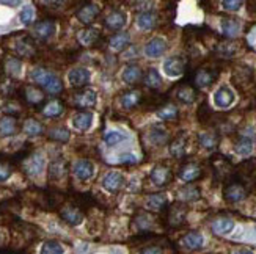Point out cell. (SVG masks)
Wrapping results in <instances>:
<instances>
[{
    "instance_id": "1",
    "label": "cell",
    "mask_w": 256,
    "mask_h": 254,
    "mask_svg": "<svg viewBox=\"0 0 256 254\" xmlns=\"http://www.w3.org/2000/svg\"><path fill=\"white\" fill-rule=\"evenodd\" d=\"M30 79L35 83H38L42 90L48 91L49 94H58L63 91V83L60 80V77L44 68L33 69L30 72Z\"/></svg>"
},
{
    "instance_id": "2",
    "label": "cell",
    "mask_w": 256,
    "mask_h": 254,
    "mask_svg": "<svg viewBox=\"0 0 256 254\" xmlns=\"http://www.w3.org/2000/svg\"><path fill=\"white\" fill-rule=\"evenodd\" d=\"M72 102L80 110L94 108L98 104V93L93 90V88H80V90L74 94Z\"/></svg>"
},
{
    "instance_id": "3",
    "label": "cell",
    "mask_w": 256,
    "mask_h": 254,
    "mask_svg": "<svg viewBox=\"0 0 256 254\" xmlns=\"http://www.w3.org/2000/svg\"><path fill=\"white\" fill-rule=\"evenodd\" d=\"M126 24H128V14H126V11H123L121 8L112 9L104 19L106 28L110 31H116V33L123 30L126 27Z\"/></svg>"
},
{
    "instance_id": "4",
    "label": "cell",
    "mask_w": 256,
    "mask_h": 254,
    "mask_svg": "<svg viewBox=\"0 0 256 254\" xmlns=\"http://www.w3.org/2000/svg\"><path fill=\"white\" fill-rule=\"evenodd\" d=\"M101 13V8L96 3H92V2H86L84 5H80L76 11V17L77 20L80 22L84 25H92L93 22L96 20V17Z\"/></svg>"
},
{
    "instance_id": "5",
    "label": "cell",
    "mask_w": 256,
    "mask_h": 254,
    "mask_svg": "<svg viewBox=\"0 0 256 254\" xmlns=\"http://www.w3.org/2000/svg\"><path fill=\"white\" fill-rule=\"evenodd\" d=\"M214 105L217 108H230L236 101V94L228 85H222L217 88V91L212 96Z\"/></svg>"
},
{
    "instance_id": "6",
    "label": "cell",
    "mask_w": 256,
    "mask_h": 254,
    "mask_svg": "<svg viewBox=\"0 0 256 254\" xmlns=\"http://www.w3.org/2000/svg\"><path fill=\"white\" fill-rule=\"evenodd\" d=\"M166 49H168V42L160 36H156L144 44L143 53L146 55L148 58H159L166 52Z\"/></svg>"
},
{
    "instance_id": "7",
    "label": "cell",
    "mask_w": 256,
    "mask_h": 254,
    "mask_svg": "<svg viewBox=\"0 0 256 254\" xmlns=\"http://www.w3.org/2000/svg\"><path fill=\"white\" fill-rule=\"evenodd\" d=\"M172 179H173V174L168 168L165 167V165H156L150 173V182L154 187H159V189L168 185Z\"/></svg>"
},
{
    "instance_id": "8",
    "label": "cell",
    "mask_w": 256,
    "mask_h": 254,
    "mask_svg": "<svg viewBox=\"0 0 256 254\" xmlns=\"http://www.w3.org/2000/svg\"><path fill=\"white\" fill-rule=\"evenodd\" d=\"M246 196H247V189L240 182H230L225 185L224 198L228 203H231V204L240 203L242 200H246Z\"/></svg>"
},
{
    "instance_id": "9",
    "label": "cell",
    "mask_w": 256,
    "mask_h": 254,
    "mask_svg": "<svg viewBox=\"0 0 256 254\" xmlns=\"http://www.w3.org/2000/svg\"><path fill=\"white\" fill-rule=\"evenodd\" d=\"M90 80H92V72L86 68H84V66H77V68H72L68 72V82L74 88H84L90 83Z\"/></svg>"
},
{
    "instance_id": "10",
    "label": "cell",
    "mask_w": 256,
    "mask_h": 254,
    "mask_svg": "<svg viewBox=\"0 0 256 254\" xmlns=\"http://www.w3.org/2000/svg\"><path fill=\"white\" fill-rule=\"evenodd\" d=\"M162 71L165 75L172 77H180L186 71V60L182 57H170L162 63Z\"/></svg>"
},
{
    "instance_id": "11",
    "label": "cell",
    "mask_w": 256,
    "mask_h": 254,
    "mask_svg": "<svg viewBox=\"0 0 256 254\" xmlns=\"http://www.w3.org/2000/svg\"><path fill=\"white\" fill-rule=\"evenodd\" d=\"M44 165H46L44 156L41 152H35L24 162V170L28 176H32V178H38V176L44 171Z\"/></svg>"
},
{
    "instance_id": "12",
    "label": "cell",
    "mask_w": 256,
    "mask_h": 254,
    "mask_svg": "<svg viewBox=\"0 0 256 254\" xmlns=\"http://www.w3.org/2000/svg\"><path fill=\"white\" fill-rule=\"evenodd\" d=\"M55 31H57V24L50 19L40 20L33 25V36L41 41H46V39L52 38Z\"/></svg>"
},
{
    "instance_id": "13",
    "label": "cell",
    "mask_w": 256,
    "mask_h": 254,
    "mask_svg": "<svg viewBox=\"0 0 256 254\" xmlns=\"http://www.w3.org/2000/svg\"><path fill=\"white\" fill-rule=\"evenodd\" d=\"M124 182H126L124 176L121 174V173H118V171H110V173H107L104 178H102V181H101L102 187H104L107 192H110V193L120 192L124 187Z\"/></svg>"
},
{
    "instance_id": "14",
    "label": "cell",
    "mask_w": 256,
    "mask_h": 254,
    "mask_svg": "<svg viewBox=\"0 0 256 254\" xmlns=\"http://www.w3.org/2000/svg\"><path fill=\"white\" fill-rule=\"evenodd\" d=\"M180 245L182 250L186 251H196V250H202L203 245H204V236L202 233H198V231H190V233H187L181 242Z\"/></svg>"
},
{
    "instance_id": "15",
    "label": "cell",
    "mask_w": 256,
    "mask_h": 254,
    "mask_svg": "<svg viewBox=\"0 0 256 254\" xmlns=\"http://www.w3.org/2000/svg\"><path fill=\"white\" fill-rule=\"evenodd\" d=\"M72 173L79 181L85 182L88 179H92L94 176V165L93 162L86 160V159H79L72 167Z\"/></svg>"
},
{
    "instance_id": "16",
    "label": "cell",
    "mask_w": 256,
    "mask_h": 254,
    "mask_svg": "<svg viewBox=\"0 0 256 254\" xmlns=\"http://www.w3.org/2000/svg\"><path fill=\"white\" fill-rule=\"evenodd\" d=\"M60 217H62L63 222H66L70 226H79L84 222L82 211L77 206H72V204L63 206L62 211H60Z\"/></svg>"
},
{
    "instance_id": "17",
    "label": "cell",
    "mask_w": 256,
    "mask_h": 254,
    "mask_svg": "<svg viewBox=\"0 0 256 254\" xmlns=\"http://www.w3.org/2000/svg\"><path fill=\"white\" fill-rule=\"evenodd\" d=\"M158 22H159V16L152 9H144L142 13H138L136 17V25L143 31L152 30L156 25H158Z\"/></svg>"
},
{
    "instance_id": "18",
    "label": "cell",
    "mask_w": 256,
    "mask_h": 254,
    "mask_svg": "<svg viewBox=\"0 0 256 254\" xmlns=\"http://www.w3.org/2000/svg\"><path fill=\"white\" fill-rule=\"evenodd\" d=\"M121 79L129 86H136L143 80V71L137 63H129L124 66L123 74H121Z\"/></svg>"
},
{
    "instance_id": "19",
    "label": "cell",
    "mask_w": 256,
    "mask_h": 254,
    "mask_svg": "<svg viewBox=\"0 0 256 254\" xmlns=\"http://www.w3.org/2000/svg\"><path fill=\"white\" fill-rule=\"evenodd\" d=\"M93 113L88 112V110H80V112H77L72 118H71V124L76 130L79 132H86L93 126Z\"/></svg>"
},
{
    "instance_id": "20",
    "label": "cell",
    "mask_w": 256,
    "mask_h": 254,
    "mask_svg": "<svg viewBox=\"0 0 256 254\" xmlns=\"http://www.w3.org/2000/svg\"><path fill=\"white\" fill-rule=\"evenodd\" d=\"M240 20L234 17H222L220 19V31L226 38H236L240 33Z\"/></svg>"
},
{
    "instance_id": "21",
    "label": "cell",
    "mask_w": 256,
    "mask_h": 254,
    "mask_svg": "<svg viewBox=\"0 0 256 254\" xmlns=\"http://www.w3.org/2000/svg\"><path fill=\"white\" fill-rule=\"evenodd\" d=\"M101 38V31L94 27H86L77 33V41L80 42V46L84 47H93L94 44Z\"/></svg>"
},
{
    "instance_id": "22",
    "label": "cell",
    "mask_w": 256,
    "mask_h": 254,
    "mask_svg": "<svg viewBox=\"0 0 256 254\" xmlns=\"http://www.w3.org/2000/svg\"><path fill=\"white\" fill-rule=\"evenodd\" d=\"M236 228V223L234 220L231 218H226V217H222V218H217L216 222L212 223V226H210V229H212V233L218 237H225V236H230L232 231H234Z\"/></svg>"
},
{
    "instance_id": "23",
    "label": "cell",
    "mask_w": 256,
    "mask_h": 254,
    "mask_svg": "<svg viewBox=\"0 0 256 254\" xmlns=\"http://www.w3.org/2000/svg\"><path fill=\"white\" fill-rule=\"evenodd\" d=\"M202 168H200V165L196 163H186L184 167L180 168V171H178V176H180V179L184 181V182H194L196 179L202 178Z\"/></svg>"
},
{
    "instance_id": "24",
    "label": "cell",
    "mask_w": 256,
    "mask_h": 254,
    "mask_svg": "<svg viewBox=\"0 0 256 254\" xmlns=\"http://www.w3.org/2000/svg\"><path fill=\"white\" fill-rule=\"evenodd\" d=\"M217 79V72H214L212 69H198L195 77H194V83L196 88H209Z\"/></svg>"
},
{
    "instance_id": "25",
    "label": "cell",
    "mask_w": 256,
    "mask_h": 254,
    "mask_svg": "<svg viewBox=\"0 0 256 254\" xmlns=\"http://www.w3.org/2000/svg\"><path fill=\"white\" fill-rule=\"evenodd\" d=\"M186 215H187V207L182 203H176L168 211V223L172 226H181L186 223Z\"/></svg>"
},
{
    "instance_id": "26",
    "label": "cell",
    "mask_w": 256,
    "mask_h": 254,
    "mask_svg": "<svg viewBox=\"0 0 256 254\" xmlns=\"http://www.w3.org/2000/svg\"><path fill=\"white\" fill-rule=\"evenodd\" d=\"M142 101H143V96L138 90H129L121 94L120 104L124 110H132V108L138 107L142 104Z\"/></svg>"
},
{
    "instance_id": "27",
    "label": "cell",
    "mask_w": 256,
    "mask_h": 254,
    "mask_svg": "<svg viewBox=\"0 0 256 254\" xmlns=\"http://www.w3.org/2000/svg\"><path fill=\"white\" fill-rule=\"evenodd\" d=\"M18 134V119L16 116L4 115L0 118V137H13Z\"/></svg>"
},
{
    "instance_id": "28",
    "label": "cell",
    "mask_w": 256,
    "mask_h": 254,
    "mask_svg": "<svg viewBox=\"0 0 256 254\" xmlns=\"http://www.w3.org/2000/svg\"><path fill=\"white\" fill-rule=\"evenodd\" d=\"M14 50L19 57H33V53H35V42L27 36L18 38L14 42Z\"/></svg>"
},
{
    "instance_id": "29",
    "label": "cell",
    "mask_w": 256,
    "mask_h": 254,
    "mask_svg": "<svg viewBox=\"0 0 256 254\" xmlns=\"http://www.w3.org/2000/svg\"><path fill=\"white\" fill-rule=\"evenodd\" d=\"M130 42V35L128 31H118L115 35H112L108 38V44H110V49L115 50V52H121L124 50Z\"/></svg>"
},
{
    "instance_id": "30",
    "label": "cell",
    "mask_w": 256,
    "mask_h": 254,
    "mask_svg": "<svg viewBox=\"0 0 256 254\" xmlns=\"http://www.w3.org/2000/svg\"><path fill=\"white\" fill-rule=\"evenodd\" d=\"M166 204H168V198H166L165 193H152L146 198V203H144L148 211H152V212L162 211Z\"/></svg>"
},
{
    "instance_id": "31",
    "label": "cell",
    "mask_w": 256,
    "mask_h": 254,
    "mask_svg": "<svg viewBox=\"0 0 256 254\" xmlns=\"http://www.w3.org/2000/svg\"><path fill=\"white\" fill-rule=\"evenodd\" d=\"M128 140H129V135L124 134V132H121V130H107L102 135V141L108 148H115V146L121 145V143H124Z\"/></svg>"
},
{
    "instance_id": "32",
    "label": "cell",
    "mask_w": 256,
    "mask_h": 254,
    "mask_svg": "<svg viewBox=\"0 0 256 254\" xmlns=\"http://www.w3.org/2000/svg\"><path fill=\"white\" fill-rule=\"evenodd\" d=\"M218 141H220V137L216 132H202V134L198 135L200 146L208 151H214L218 146Z\"/></svg>"
},
{
    "instance_id": "33",
    "label": "cell",
    "mask_w": 256,
    "mask_h": 254,
    "mask_svg": "<svg viewBox=\"0 0 256 254\" xmlns=\"http://www.w3.org/2000/svg\"><path fill=\"white\" fill-rule=\"evenodd\" d=\"M168 140V132L159 126H152L148 130V141L152 146H162Z\"/></svg>"
},
{
    "instance_id": "34",
    "label": "cell",
    "mask_w": 256,
    "mask_h": 254,
    "mask_svg": "<svg viewBox=\"0 0 256 254\" xmlns=\"http://www.w3.org/2000/svg\"><path fill=\"white\" fill-rule=\"evenodd\" d=\"M170 154L174 159H182L187 152V138L184 135L176 137L172 143H170V148H168Z\"/></svg>"
},
{
    "instance_id": "35",
    "label": "cell",
    "mask_w": 256,
    "mask_h": 254,
    "mask_svg": "<svg viewBox=\"0 0 256 254\" xmlns=\"http://www.w3.org/2000/svg\"><path fill=\"white\" fill-rule=\"evenodd\" d=\"M176 99L182 104H194L196 99V90L190 85H181L176 91Z\"/></svg>"
},
{
    "instance_id": "36",
    "label": "cell",
    "mask_w": 256,
    "mask_h": 254,
    "mask_svg": "<svg viewBox=\"0 0 256 254\" xmlns=\"http://www.w3.org/2000/svg\"><path fill=\"white\" fill-rule=\"evenodd\" d=\"M143 83L146 85L150 90H159L162 86V75L156 68H150L143 74Z\"/></svg>"
},
{
    "instance_id": "37",
    "label": "cell",
    "mask_w": 256,
    "mask_h": 254,
    "mask_svg": "<svg viewBox=\"0 0 256 254\" xmlns=\"http://www.w3.org/2000/svg\"><path fill=\"white\" fill-rule=\"evenodd\" d=\"M234 152L238 156H242V157H247L253 152V140L250 137H246V135H240L238 138V141L234 143Z\"/></svg>"
},
{
    "instance_id": "38",
    "label": "cell",
    "mask_w": 256,
    "mask_h": 254,
    "mask_svg": "<svg viewBox=\"0 0 256 254\" xmlns=\"http://www.w3.org/2000/svg\"><path fill=\"white\" fill-rule=\"evenodd\" d=\"M63 112H64V105L58 99H54V101L48 102L42 108V115L48 118H58Z\"/></svg>"
},
{
    "instance_id": "39",
    "label": "cell",
    "mask_w": 256,
    "mask_h": 254,
    "mask_svg": "<svg viewBox=\"0 0 256 254\" xmlns=\"http://www.w3.org/2000/svg\"><path fill=\"white\" fill-rule=\"evenodd\" d=\"M178 195H180V198H181L182 201H186V203L196 201V200H200V196H202V193H200V189H198V187H195V185H184L182 189H180Z\"/></svg>"
},
{
    "instance_id": "40",
    "label": "cell",
    "mask_w": 256,
    "mask_h": 254,
    "mask_svg": "<svg viewBox=\"0 0 256 254\" xmlns=\"http://www.w3.org/2000/svg\"><path fill=\"white\" fill-rule=\"evenodd\" d=\"M4 68H5L8 75L18 77L22 72V61L18 57H6L5 63H4Z\"/></svg>"
},
{
    "instance_id": "41",
    "label": "cell",
    "mask_w": 256,
    "mask_h": 254,
    "mask_svg": "<svg viewBox=\"0 0 256 254\" xmlns=\"http://www.w3.org/2000/svg\"><path fill=\"white\" fill-rule=\"evenodd\" d=\"M22 129H24V134L28 135V137H38V135H41L42 132H44L42 124L40 123V121L33 119V118L26 119L24 127H22Z\"/></svg>"
},
{
    "instance_id": "42",
    "label": "cell",
    "mask_w": 256,
    "mask_h": 254,
    "mask_svg": "<svg viewBox=\"0 0 256 254\" xmlns=\"http://www.w3.org/2000/svg\"><path fill=\"white\" fill-rule=\"evenodd\" d=\"M64 173H66V163H64V160L57 159V160H54V162L49 165V178H50V179L58 181V179L63 178Z\"/></svg>"
},
{
    "instance_id": "43",
    "label": "cell",
    "mask_w": 256,
    "mask_h": 254,
    "mask_svg": "<svg viewBox=\"0 0 256 254\" xmlns=\"http://www.w3.org/2000/svg\"><path fill=\"white\" fill-rule=\"evenodd\" d=\"M156 115H158V118L162 121H173L180 116V110H178V107L173 104H166V105L160 107Z\"/></svg>"
},
{
    "instance_id": "44",
    "label": "cell",
    "mask_w": 256,
    "mask_h": 254,
    "mask_svg": "<svg viewBox=\"0 0 256 254\" xmlns=\"http://www.w3.org/2000/svg\"><path fill=\"white\" fill-rule=\"evenodd\" d=\"M49 138L54 140V141H58V143H68L70 138H71V134L70 130L63 127V126H57L49 130Z\"/></svg>"
},
{
    "instance_id": "45",
    "label": "cell",
    "mask_w": 256,
    "mask_h": 254,
    "mask_svg": "<svg viewBox=\"0 0 256 254\" xmlns=\"http://www.w3.org/2000/svg\"><path fill=\"white\" fill-rule=\"evenodd\" d=\"M24 96H26V99H27V102H28V104H33V105H36V104H40V102L44 101V94H42V91H40L38 88H35V86H26Z\"/></svg>"
},
{
    "instance_id": "46",
    "label": "cell",
    "mask_w": 256,
    "mask_h": 254,
    "mask_svg": "<svg viewBox=\"0 0 256 254\" xmlns=\"http://www.w3.org/2000/svg\"><path fill=\"white\" fill-rule=\"evenodd\" d=\"M63 245L58 240H46L41 247V253L40 254H63Z\"/></svg>"
},
{
    "instance_id": "47",
    "label": "cell",
    "mask_w": 256,
    "mask_h": 254,
    "mask_svg": "<svg viewBox=\"0 0 256 254\" xmlns=\"http://www.w3.org/2000/svg\"><path fill=\"white\" fill-rule=\"evenodd\" d=\"M19 20H20V24L22 25H32L33 24V20H35V9H33L32 5H27L20 9V13H19Z\"/></svg>"
},
{
    "instance_id": "48",
    "label": "cell",
    "mask_w": 256,
    "mask_h": 254,
    "mask_svg": "<svg viewBox=\"0 0 256 254\" xmlns=\"http://www.w3.org/2000/svg\"><path fill=\"white\" fill-rule=\"evenodd\" d=\"M151 225H152V218L148 214H138L137 215V218H136V226L140 231H148V229H151Z\"/></svg>"
},
{
    "instance_id": "49",
    "label": "cell",
    "mask_w": 256,
    "mask_h": 254,
    "mask_svg": "<svg viewBox=\"0 0 256 254\" xmlns=\"http://www.w3.org/2000/svg\"><path fill=\"white\" fill-rule=\"evenodd\" d=\"M118 163L120 165H126V167H130V165L138 163V159H137L136 154H132V152H123V154H120V156H118Z\"/></svg>"
},
{
    "instance_id": "50",
    "label": "cell",
    "mask_w": 256,
    "mask_h": 254,
    "mask_svg": "<svg viewBox=\"0 0 256 254\" xmlns=\"http://www.w3.org/2000/svg\"><path fill=\"white\" fill-rule=\"evenodd\" d=\"M242 2H239V0H225V2H222V8L226 9V11H231V13H234V11H239L242 8Z\"/></svg>"
},
{
    "instance_id": "51",
    "label": "cell",
    "mask_w": 256,
    "mask_h": 254,
    "mask_svg": "<svg viewBox=\"0 0 256 254\" xmlns=\"http://www.w3.org/2000/svg\"><path fill=\"white\" fill-rule=\"evenodd\" d=\"M11 174H13V170H11L10 165L0 162V182H5Z\"/></svg>"
},
{
    "instance_id": "52",
    "label": "cell",
    "mask_w": 256,
    "mask_h": 254,
    "mask_svg": "<svg viewBox=\"0 0 256 254\" xmlns=\"http://www.w3.org/2000/svg\"><path fill=\"white\" fill-rule=\"evenodd\" d=\"M138 254H164V251L160 247H146V248H143Z\"/></svg>"
},
{
    "instance_id": "53",
    "label": "cell",
    "mask_w": 256,
    "mask_h": 254,
    "mask_svg": "<svg viewBox=\"0 0 256 254\" xmlns=\"http://www.w3.org/2000/svg\"><path fill=\"white\" fill-rule=\"evenodd\" d=\"M232 254H253V251L248 248H240V250H236Z\"/></svg>"
},
{
    "instance_id": "54",
    "label": "cell",
    "mask_w": 256,
    "mask_h": 254,
    "mask_svg": "<svg viewBox=\"0 0 256 254\" xmlns=\"http://www.w3.org/2000/svg\"><path fill=\"white\" fill-rule=\"evenodd\" d=\"M4 5H6V6H18L19 2H4Z\"/></svg>"
},
{
    "instance_id": "55",
    "label": "cell",
    "mask_w": 256,
    "mask_h": 254,
    "mask_svg": "<svg viewBox=\"0 0 256 254\" xmlns=\"http://www.w3.org/2000/svg\"><path fill=\"white\" fill-rule=\"evenodd\" d=\"M0 240H2V236H0Z\"/></svg>"
}]
</instances>
